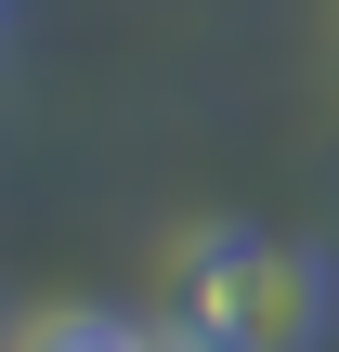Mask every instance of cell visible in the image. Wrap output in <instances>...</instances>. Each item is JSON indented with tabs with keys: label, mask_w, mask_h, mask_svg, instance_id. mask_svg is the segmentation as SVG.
Wrapping results in <instances>:
<instances>
[{
	"label": "cell",
	"mask_w": 339,
	"mask_h": 352,
	"mask_svg": "<svg viewBox=\"0 0 339 352\" xmlns=\"http://www.w3.org/2000/svg\"><path fill=\"white\" fill-rule=\"evenodd\" d=\"M327 314H339L327 248L274 222H196L157 274V327L183 352H314Z\"/></svg>",
	"instance_id": "1"
},
{
	"label": "cell",
	"mask_w": 339,
	"mask_h": 352,
	"mask_svg": "<svg viewBox=\"0 0 339 352\" xmlns=\"http://www.w3.org/2000/svg\"><path fill=\"white\" fill-rule=\"evenodd\" d=\"M13 352H183L157 314H39V327H13Z\"/></svg>",
	"instance_id": "2"
}]
</instances>
